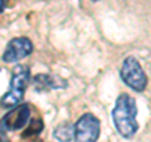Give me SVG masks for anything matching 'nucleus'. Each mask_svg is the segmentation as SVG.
I'll use <instances>...</instances> for the list:
<instances>
[{"instance_id":"obj_1","label":"nucleus","mask_w":151,"mask_h":142,"mask_svg":"<svg viewBox=\"0 0 151 142\" xmlns=\"http://www.w3.org/2000/svg\"><path fill=\"white\" fill-rule=\"evenodd\" d=\"M136 116H137V106L135 98L127 93L120 94L112 111V120L117 132L124 138H131L139 131Z\"/></svg>"},{"instance_id":"obj_2","label":"nucleus","mask_w":151,"mask_h":142,"mask_svg":"<svg viewBox=\"0 0 151 142\" xmlns=\"http://www.w3.org/2000/svg\"><path fill=\"white\" fill-rule=\"evenodd\" d=\"M30 79V69L28 65L18 64L13 69L9 91L0 99V105L4 108H13L18 106L24 98L27 86Z\"/></svg>"},{"instance_id":"obj_3","label":"nucleus","mask_w":151,"mask_h":142,"mask_svg":"<svg viewBox=\"0 0 151 142\" xmlns=\"http://www.w3.org/2000/svg\"><path fill=\"white\" fill-rule=\"evenodd\" d=\"M120 75L126 86H129L135 92H144L146 86H147V77H146L142 67H141L137 58L132 55L126 57L124 59Z\"/></svg>"},{"instance_id":"obj_4","label":"nucleus","mask_w":151,"mask_h":142,"mask_svg":"<svg viewBox=\"0 0 151 142\" xmlns=\"http://www.w3.org/2000/svg\"><path fill=\"white\" fill-rule=\"evenodd\" d=\"M101 132V123L92 113H84L73 126L74 142H97Z\"/></svg>"},{"instance_id":"obj_5","label":"nucleus","mask_w":151,"mask_h":142,"mask_svg":"<svg viewBox=\"0 0 151 142\" xmlns=\"http://www.w3.org/2000/svg\"><path fill=\"white\" fill-rule=\"evenodd\" d=\"M30 117V108L27 103H19L13 107L10 111L0 121V130L3 132H12L24 128Z\"/></svg>"},{"instance_id":"obj_6","label":"nucleus","mask_w":151,"mask_h":142,"mask_svg":"<svg viewBox=\"0 0 151 142\" xmlns=\"http://www.w3.org/2000/svg\"><path fill=\"white\" fill-rule=\"evenodd\" d=\"M33 53V43L29 38L17 37L9 40L3 53V60L5 63H15L29 57Z\"/></svg>"},{"instance_id":"obj_7","label":"nucleus","mask_w":151,"mask_h":142,"mask_svg":"<svg viewBox=\"0 0 151 142\" xmlns=\"http://www.w3.org/2000/svg\"><path fill=\"white\" fill-rule=\"evenodd\" d=\"M67 80L63 79L59 75L54 74H37L34 77V87L38 91H44V89H63L65 88Z\"/></svg>"},{"instance_id":"obj_8","label":"nucleus","mask_w":151,"mask_h":142,"mask_svg":"<svg viewBox=\"0 0 151 142\" xmlns=\"http://www.w3.org/2000/svg\"><path fill=\"white\" fill-rule=\"evenodd\" d=\"M53 136L59 142H70L73 138V125L69 122H63L58 125L53 132Z\"/></svg>"},{"instance_id":"obj_9","label":"nucleus","mask_w":151,"mask_h":142,"mask_svg":"<svg viewBox=\"0 0 151 142\" xmlns=\"http://www.w3.org/2000/svg\"><path fill=\"white\" fill-rule=\"evenodd\" d=\"M44 128V123L42 120H32L29 126L27 127L25 132L23 133V137H30V136H37L39 135Z\"/></svg>"},{"instance_id":"obj_10","label":"nucleus","mask_w":151,"mask_h":142,"mask_svg":"<svg viewBox=\"0 0 151 142\" xmlns=\"http://www.w3.org/2000/svg\"><path fill=\"white\" fill-rule=\"evenodd\" d=\"M6 3H8V0H0V13H3V11H4Z\"/></svg>"},{"instance_id":"obj_11","label":"nucleus","mask_w":151,"mask_h":142,"mask_svg":"<svg viewBox=\"0 0 151 142\" xmlns=\"http://www.w3.org/2000/svg\"><path fill=\"white\" fill-rule=\"evenodd\" d=\"M92 1H93V3H96V1H101V0H92Z\"/></svg>"}]
</instances>
